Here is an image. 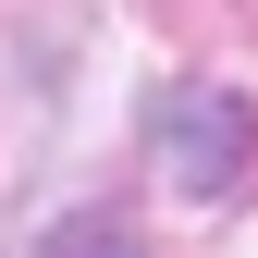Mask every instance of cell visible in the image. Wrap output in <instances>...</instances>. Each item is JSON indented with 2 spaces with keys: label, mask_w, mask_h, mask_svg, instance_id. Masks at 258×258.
I'll use <instances>...</instances> for the list:
<instances>
[{
  "label": "cell",
  "mask_w": 258,
  "mask_h": 258,
  "mask_svg": "<svg viewBox=\"0 0 258 258\" xmlns=\"http://www.w3.org/2000/svg\"><path fill=\"white\" fill-rule=\"evenodd\" d=\"M148 172L172 184V197H246V172H258V111H246V86H160L148 99Z\"/></svg>",
  "instance_id": "obj_1"
},
{
  "label": "cell",
  "mask_w": 258,
  "mask_h": 258,
  "mask_svg": "<svg viewBox=\"0 0 258 258\" xmlns=\"http://www.w3.org/2000/svg\"><path fill=\"white\" fill-rule=\"evenodd\" d=\"M37 258H148V234H136V221H123L111 197H99V209L49 221V246H37Z\"/></svg>",
  "instance_id": "obj_2"
},
{
  "label": "cell",
  "mask_w": 258,
  "mask_h": 258,
  "mask_svg": "<svg viewBox=\"0 0 258 258\" xmlns=\"http://www.w3.org/2000/svg\"><path fill=\"white\" fill-rule=\"evenodd\" d=\"M160 25H209V0H148ZM221 13H246V0H221Z\"/></svg>",
  "instance_id": "obj_3"
}]
</instances>
